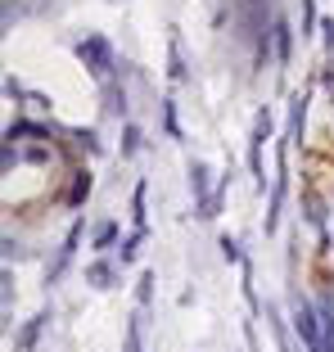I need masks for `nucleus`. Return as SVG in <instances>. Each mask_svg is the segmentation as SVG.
I'll use <instances>...</instances> for the list:
<instances>
[{
  "label": "nucleus",
  "mask_w": 334,
  "mask_h": 352,
  "mask_svg": "<svg viewBox=\"0 0 334 352\" xmlns=\"http://www.w3.org/2000/svg\"><path fill=\"white\" fill-rule=\"evenodd\" d=\"M77 239H82V221H77L73 230H68V239H63V249H59V258L45 267V285H54V280L68 271V262H73V253H77Z\"/></svg>",
  "instance_id": "obj_4"
},
{
  "label": "nucleus",
  "mask_w": 334,
  "mask_h": 352,
  "mask_svg": "<svg viewBox=\"0 0 334 352\" xmlns=\"http://www.w3.org/2000/svg\"><path fill=\"white\" fill-rule=\"evenodd\" d=\"M221 249H226V262H240V244L235 239H221Z\"/></svg>",
  "instance_id": "obj_13"
},
{
  "label": "nucleus",
  "mask_w": 334,
  "mask_h": 352,
  "mask_svg": "<svg viewBox=\"0 0 334 352\" xmlns=\"http://www.w3.org/2000/svg\"><path fill=\"white\" fill-rule=\"evenodd\" d=\"M293 330H298V339L307 343V352H330V343H325V325H321V311H316L307 298H293Z\"/></svg>",
  "instance_id": "obj_1"
},
{
  "label": "nucleus",
  "mask_w": 334,
  "mask_h": 352,
  "mask_svg": "<svg viewBox=\"0 0 334 352\" xmlns=\"http://www.w3.org/2000/svg\"><path fill=\"white\" fill-rule=\"evenodd\" d=\"M267 135H271V113H258V122H253V140H249V163H253V176H258L262 190H267V176H262V145H267Z\"/></svg>",
  "instance_id": "obj_3"
},
{
  "label": "nucleus",
  "mask_w": 334,
  "mask_h": 352,
  "mask_svg": "<svg viewBox=\"0 0 334 352\" xmlns=\"http://www.w3.org/2000/svg\"><path fill=\"white\" fill-rule=\"evenodd\" d=\"M149 285H154V276H149V271H145V276H140V302H145V307H149V294H154V289H149Z\"/></svg>",
  "instance_id": "obj_12"
},
{
  "label": "nucleus",
  "mask_w": 334,
  "mask_h": 352,
  "mask_svg": "<svg viewBox=\"0 0 334 352\" xmlns=\"http://www.w3.org/2000/svg\"><path fill=\"white\" fill-rule=\"evenodd\" d=\"M77 54H82V63L91 68L95 77H109V73H113V50H109L104 36H86V41L77 45Z\"/></svg>",
  "instance_id": "obj_2"
},
{
  "label": "nucleus",
  "mask_w": 334,
  "mask_h": 352,
  "mask_svg": "<svg viewBox=\"0 0 334 352\" xmlns=\"http://www.w3.org/2000/svg\"><path fill=\"white\" fill-rule=\"evenodd\" d=\"M50 316H54L50 307H45V311H36V316H32V325H27V330L19 334V339H14V348H19V352H32V343H36V334H41L45 325H50Z\"/></svg>",
  "instance_id": "obj_5"
},
{
  "label": "nucleus",
  "mask_w": 334,
  "mask_h": 352,
  "mask_svg": "<svg viewBox=\"0 0 334 352\" xmlns=\"http://www.w3.org/2000/svg\"><path fill=\"white\" fill-rule=\"evenodd\" d=\"M86 195H91V172H77V186H73V195H68V204H82Z\"/></svg>",
  "instance_id": "obj_8"
},
{
  "label": "nucleus",
  "mask_w": 334,
  "mask_h": 352,
  "mask_svg": "<svg viewBox=\"0 0 334 352\" xmlns=\"http://www.w3.org/2000/svg\"><path fill=\"white\" fill-rule=\"evenodd\" d=\"M126 352H140V321L126 325Z\"/></svg>",
  "instance_id": "obj_10"
},
{
  "label": "nucleus",
  "mask_w": 334,
  "mask_h": 352,
  "mask_svg": "<svg viewBox=\"0 0 334 352\" xmlns=\"http://www.w3.org/2000/svg\"><path fill=\"white\" fill-rule=\"evenodd\" d=\"M113 239H118V221H104V226L95 230V249L104 253V249H109V244H113Z\"/></svg>",
  "instance_id": "obj_7"
},
{
  "label": "nucleus",
  "mask_w": 334,
  "mask_h": 352,
  "mask_svg": "<svg viewBox=\"0 0 334 352\" xmlns=\"http://www.w3.org/2000/svg\"><path fill=\"white\" fill-rule=\"evenodd\" d=\"M267 321H271V330H276V339H280V352H293V348H289V334H285V325H280V316H276V307H267Z\"/></svg>",
  "instance_id": "obj_9"
},
{
  "label": "nucleus",
  "mask_w": 334,
  "mask_h": 352,
  "mask_svg": "<svg viewBox=\"0 0 334 352\" xmlns=\"http://www.w3.org/2000/svg\"><path fill=\"white\" fill-rule=\"evenodd\" d=\"M113 280H118V271L109 267V262H95V267L86 271V285H95V289H113Z\"/></svg>",
  "instance_id": "obj_6"
},
{
  "label": "nucleus",
  "mask_w": 334,
  "mask_h": 352,
  "mask_svg": "<svg viewBox=\"0 0 334 352\" xmlns=\"http://www.w3.org/2000/svg\"><path fill=\"white\" fill-rule=\"evenodd\" d=\"M136 145H140V131H136V126H126V145H122V158H131V154H136Z\"/></svg>",
  "instance_id": "obj_11"
}]
</instances>
